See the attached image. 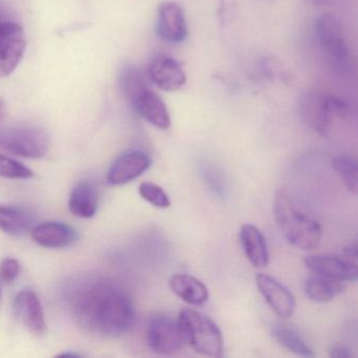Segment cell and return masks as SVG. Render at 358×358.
<instances>
[{"instance_id": "obj_1", "label": "cell", "mask_w": 358, "mask_h": 358, "mask_svg": "<svg viewBox=\"0 0 358 358\" xmlns=\"http://www.w3.org/2000/svg\"><path fill=\"white\" fill-rule=\"evenodd\" d=\"M68 301L75 322L87 332L120 336L135 324V306L131 296L110 280H85L70 291Z\"/></svg>"}, {"instance_id": "obj_2", "label": "cell", "mask_w": 358, "mask_h": 358, "mask_svg": "<svg viewBox=\"0 0 358 358\" xmlns=\"http://www.w3.org/2000/svg\"><path fill=\"white\" fill-rule=\"evenodd\" d=\"M274 217L292 246L301 250H311L317 246L322 238V226L310 215L299 213L284 190L276 194Z\"/></svg>"}, {"instance_id": "obj_3", "label": "cell", "mask_w": 358, "mask_h": 358, "mask_svg": "<svg viewBox=\"0 0 358 358\" xmlns=\"http://www.w3.org/2000/svg\"><path fill=\"white\" fill-rule=\"evenodd\" d=\"M178 324L185 343L196 353L210 357L223 355V336L213 320L192 309H183L178 316Z\"/></svg>"}, {"instance_id": "obj_4", "label": "cell", "mask_w": 358, "mask_h": 358, "mask_svg": "<svg viewBox=\"0 0 358 358\" xmlns=\"http://www.w3.org/2000/svg\"><path fill=\"white\" fill-rule=\"evenodd\" d=\"M50 146L49 134L36 125L0 127V150L28 159L43 158Z\"/></svg>"}, {"instance_id": "obj_5", "label": "cell", "mask_w": 358, "mask_h": 358, "mask_svg": "<svg viewBox=\"0 0 358 358\" xmlns=\"http://www.w3.org/2000/svg\"><path fill=\"white\" fill-rule=\"evenodd\" d=\"M303 122L320 136H327L332 129L336 117L349 113L347 102L318 93L307 94L299 106Z\"/></svg>"}, {"instance_id": "obj_6", "label": "cell", "mask_w": 358, "mask_h": 358, "mask_svg": "<svg viewBox=\"0 0 358 358\" xmlns=\"http://www.w3.org/2000/svg\"><path fill=\"white\" fill-rule=\"evenodd\" d=\"M305 265L314 273L322 274L341 282H353L358 278V247L356 243L343 249L341 255H309Z\"/></svg>"}, {"instance_id": "obj_7", "label": "cell", "mask_w": 358, "mask_h": 358, "mask_svg": "<svg viewBox=\"0 0 358 358\" xmlns=\"http://www.w3.org/2000/svg\"><path fill=\"white\" fill-rule=\"evenodd\" d=\"M146 341L150 350L162 355L177 353L185 343L177 320L164 314L150 318L146 329Z\"/></svg>"}, {"instance_id": "obj_8", "label": "cell", "mask_w": 358, "mask_h": 358, "mask_svg": "<svg viewBox=\"0 0 358 358\" xmlns=\"http://www.w3.org/2000/svg\"><path fill=\"white\" fill-rule=\"evenodd\" d=\"M27 41L20 24L10 20L0 22V78L13 74L20 66Z\"/></svg>"}, {"instance_id": "obj_9", "label": "cell", "mask_w": 358, "mask_h": 358, "mask_svg": "<svg viewBox=\"0 0 358 358\" xmlns=\"http://www.w3.org/2000/svg\"><path fill=\"white\" fill-rule=\"evenodd\" d=\"M148 76L155 85L165 92L178 91L187 80L181 64L166 55H156L150 60Z\"/></svg>"}, {"instance_id": "obj_10", "label": "cell", "mask_w": 358, "mask_h": 358, "mask_svg": "<svg viewBox=\"0 0 358 358\" xmlns=\"http://www.w3.org/2000/svg\"><path fill=\"white\" fill-rule=\"evenodd\" d=\"M140 117L157 129L166 131L171 127V115L162 98L150 87L140 91L129 100Z\"/></svg>"}, {"instance_id": "obj_11", "label": "cell", "mask_w": 358, "mask_h": 358, "mask_svg": "<svg viewBox=\"0 0 358 358\" xmlns=\"http://www.w3.org/2000/svg\"><path fill=\"white\" fill-rule=\"evenodd\" d=\"M157 34L171 43H183L188 35L185 14L179 3L163 1L159 6Z\"/></svg>"}, {"instance_id": "obj_12", "label": "cell", "mask_w": 358, "mask_h": 358, "mask_svg": "<svg viewBox=\"0 0 358 358\" xmlns=\"http://www.w3.org/2000/svg\"><path fill=\"white\" fill-rule=\"evenodd\" d=\"M150 165L152 160L145 152L140 150L127 152L113 163L106 180L113 186L124 185L145 173Z\"/></svg>"}, {"instance_id": "obj_13", "label": "cell", "mask_w": 358, "mask_h": 358, "mask_svg": "<svg viewBox=\"0 0 358 358\" xmlns=\"http://www.w3.org/2000/svg\"><path fill=\"white\" fill-rule=\"evenodd\" d=\"M257 288L274 313L282 318H289L295 310V299L291 291L280 280L268 274L255 276Z\"/></svg>"}, {"instance_id": "obj_14", "label": "cell", "mask_w": 358, "mask_h": 358, "mask_svg": "<svg viewBox=\"0 0 358 358\" xmlns=\"http://www.w3.org/2000/svg\"><path fill=\"white\" fill-rule=\"evenodd\" d=\"M316 36L324 51L332 59L343 62L348 58V48L341 22L332 14H324L316 22Z\"/></svg>"}, {"instance_id": "obj_15", "label": "cell", "mask_w": 358, "mask_h": 358, "mask_svg": "<svg viewBox=\"0 0 358 358\" xmlns=\"http://www.w3.org/2000/svg\"><path fill=\"white\" fill-rule=\"evenodd\" d=\"M14 310L22 324L31 332L41 334L45 332V316L38 295L31 290L24 289L14 299Z\"/></svg>"}, {"instance_id": "obj_16", "label": "cell", "mask_w": 358, "mask_h": 358, "mask_svg": "<svg viewBox=\"0 0 358 358\" xmlns=\"http://www.w3.org/2000/svg\"><path fill=\"white\" fill-rule=\"evenodd\" d=\"M35 243L45 248H64L76 242L78 236L72 226L62 222H45L33 228Z\"/></svg>"}, {"instance_id": "obj_17", "label": "cell", "mask_w": 358, "mask_h": 358, "mask_svg": "<svg viewBox=\"0 0 358 358\" xmlns=\"http://www.w3.org/2000/svg\"><path fill=\"white\" fill-rule=\"evenodd\" d=\"M240 241L248 261L255 267L264 268L269 264V251L265 236L252 224H245L240 230Z\"/></svg>"}, {"instance_id": "obj_18", "label": "cell", "mask_w": 358, "mask_h": 358, "mask_svg": "<svg viewBox=\"0 0 358 358\" xmlns=\"http://www.w3.org/2000/svg\"><path fill=\"white\" fill-rule=\"evenodd\" d=\"M169 287L178 297L189 305L200 306L208 301L207 287L190 274H173L169 280Z\"/></svg>"}, {"instance_id": "obj_19", "label": "cell", "mask_w": 358, "mask_h": 358, "mask_svg": "<svg viewBox=\"0 0 358 358\" xmlns=\"http://www.w3.org/2000/svg\"><path fill=\"white\" fill-rule=\"evenodd\" d=\"M32 211L18 205L0 204V230L10 236H20L32 228Z\"/></svg>"}, {"instance_id": "obj_20", "label": "cell", "mask_w": 358, "mask_h": 358, "mask_svg": "<svg viewBox=\"0 0 358 358\" xmlns=\"http://www.w3.org/2000/svg\"><path fill=\"white\" fill-rule=\"evenodd\" d=\"M99 198L95 186L90 182H81L75 186L69 200V208L73 215L90 219L97 213Z\"/></svg>"}, {"instance_id": "obj_21", "label": "cell", "mask_w": 358, "mask_h": 358, "mask_svg": "<svg viewBox=\"0 0 358 358\" xmlns=\"http://www.w3.org/2000/svg\"><path fill=\"white\" fill-rule=\"evenodd\" d=\"M345 289V282L322 274L314 273L306 280L303 290L308 299L316 303H327L338 296Z\"/></svg>"}, {"instance_id": "obj_22", "label": "cell", "mask_w": 358, "mask_h": 358, "mask_svg": "<svg viewBox=\"0 0 358 358\" xmlns=\"http://www.w3.org/2000/svg\"><path fill=\"white\" fill-rule=\"evenodd\" d=\"M271 332L274 339L289 351L293 352L297 355L303 356V357H313L314 353L311 348L293 329L284 326V324H275L272 328Z\"/></svg>"}, {"instance_id": "obj_23", "label": "cell", "mask_w": 358, "mask_h": 358, "mask_svg": "<svg viewBox=\"0 0 358 358\" xmlns=\"http://www.w3.org/2000/svg\"><path fill=\"white\" fill-rule=\"evenodd\" d=\"M332 167L343 180L345 187L353 194H357L358 171L356 159L348 155L336 156L332 160Z\"/></svg>"}, {"instance_id": "obj_24", "label": "cell", "mask_w": 358, "mask_h": 358, "mask_svg": "<svg viewBox=\"0 0 358 358\" xmlns=\"http://www.w3.org/2000/svg\"><path fill=\"white\" fill-rule=\"evenodd\" d=\"M139 194L146 202L152 204L157 208H169L171 205L169 194L165 192L161 186L152 182H143L139 186Z\"/></svg>"}, {"instance_id": "obj_25", "label": "cell", "mask_w": 358, "mask_h": 358, "mask_svg": "<svg viewBox=\"0 0 358 358\" xmlns=\"http://www.w3.org/2000/svg\"><path fill=\"white\" fill-rule=\"evenodd\" d=\"M0 177L26 180L33 177V171L22 163L0 154Z\"/></svg>"}, {"instance_id": "obj_26", "label": "cell", "mask_w": 358, "mask_h": 358, "mask_svg": "<svg viewBox=\"0 0 358 358\" xmlns=\"http://www.w3.org/2000/svg\"><path fill=\"white\" fill-rule=\"evenodd\" d=\"M20 266L17 259L8 257L3 259L0 265V278L5 282H12L17 278L20 274Z\"/></svg>"}, {"instance_id": "obj_27", "label": "cell", "mask_w": 358, "mask_h": 358, "mask_svg": "<svg viewBox=\"0 0 358 358\" xmlns=\"http://www.w3.org/2000/svg\"><path fill=\"white\" fill-rule=\"evenodd\" d=\"M329 355L333 358H350L353 357L351 349L343 345H334L331 347Z\"/></svg>"}, {"instance_id": "obj_28", "label": "cell", "mask_w": 358, "mask_h": 358, "mask_svg": "<svg viewBox=\"0 0 358 358\" xmlns=\"http://www.w3.org/2000/svg\"><path fill=\"white\" fill-rule=\"evenodd\" d=\"M6 115H7V110H6L5 103L0 100V122L6 118Z\"/></svg>"}, {"instance_id": "obj_29", "label": "cell", "mask_w": 358, "mask_h": 358, "mask_svg": "<svg viewBox=\"0 0 358 358\" xmlns=\"http://www.w3.org/2000/svg\"><path fill=\"white\" fill-rule=\"evenodd\" d=\"M312 1H313V3L317 6H326L332 3V1H334V0H312Z\"/></svg>"}]
</instances>
